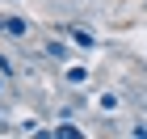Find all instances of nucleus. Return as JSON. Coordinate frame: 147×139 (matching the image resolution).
<instances>
[{
	"instance_id": "nucleus-1",
	"label": "nucleus",
	"mask_w": 147,
	"mask_h": 139,
	"mask_svg": "<svg viewBox=\"0 0 147 139\" xmlns=\"http://www.w3.org/2000/svg\"><path fill=\"white\" fill-rule=\"evenodd\" d=\"M0 34H4V38H25V34H30V21L17 17V13H4V17H0Z\"/></svg>"
},
{
	"instance_id": "nucleus-2",
	"label": "nucleus",
	"mask_w": 147,
	"mask_h": 139,
	"mask_svg": "<svg viewBox=\"0 0 147 139\" xmlns=\"http://www.w3.org/2000/svg\"><path fill=\"white\" fill-rule=\"evenodd\" d=\"M46 55H51V59H67V46H63V42H46Z\"/></svg>"
},
{
	"instance_id": "nucleus-3",
	"label": "nucleus",
	"mask_w": 147,
	"mask_h": 139,
	"mask_svg": "<svg viewBox=\"0 0 147 139\" xmlns=\"http://www.w3.org/2000/svg\"><path fill=\"white\" fill-rule=\"evenodd\" d=\"M71 38H76L80 46H92V34H88V30H71Z\"/></svg>"
},
{
	"instance_id": "nucleus-4",
	"label": "nucleus",
	"mask_w": 147,
	"mask_h": 139,
	"mask_svg": "<svg viewBox=\"0 0 147 139\" xmlns=\"http://www.w3.org/2000/svg\"><path fill=\"white\" fill-rule=\"evenodd\" d=\"M0 72H4L9 80H13V76H17V68H13V63H9V59H4V55H0Z\"/></svg>"
},
{
	"instance_id": "nucleus-5",
	"label": "nucleus",
	"mask_w": 147,
	"mask_h": 139,
	"mask_svg": "<svg viewBox=\"0 0 147 139\" xmlns=\"http://www.w3.org/2000/svg\"><path fill=\"white\" fill-rule=\"evenodd\" d=\"M4 80H9V76H4V72H0V89H4Z\"/></svg>"
}]
</instances>
